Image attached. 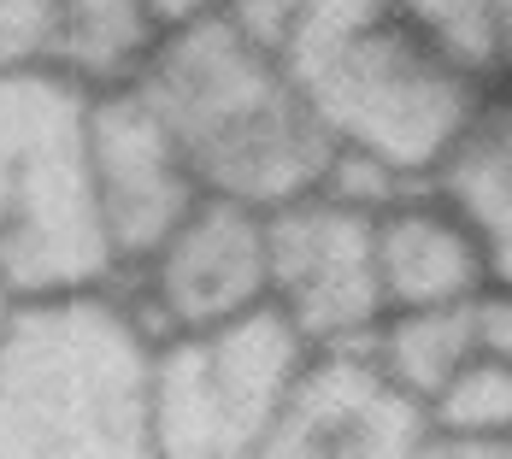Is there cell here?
I'll return each instance as SVG.
<instances>
[{"label": "cell", "instance_id": "4fadbf2b", "mask_svg": "<svg viewBox=\"0 0 512 459\" xmlns=\"http://www.w3.org/2000/svg\"><path fill=\"white\" fill-rule=\"evenodd\" d=\"M371 359L395 389H407L418 407L436 401V389L477 354V324L471 306H436V312H389L377 336L365 342Z\"/></svg>", "mask_w": 512, "mask_h": 459}, {"label": "cell", "instance_id": "7c38bea8", "mask_svg": "<svg viewBox=\"0 0 512 459\" xmlns=\"http://www.w3.org/2000/svg\"><path fill=\"white\" fill-rule=\"evenodd\" d=\"M436 189L489 242L495 283H512V89H501V95L489 89V101L477 106L460 148L436 171Z\"/></svg>", "mask_w": 512, "mask_h": 459}, {"label": "cell", "instance_id": "5bb4252c", "mask_svg": "<svg viewBox=\"0 0 512 459\" xmlns=\"http://www.w3.org/2000/svg\"><path fill=\"white\" fill-rule=\"evenodd\" d=\"M424 418L442 436H512V371L477 348L436 389V401L424 407Z\"/></svg>", "mask_w": 512, "mask_h": 459}, {"label": "cell", "instance_id": "8992f818", "mask_svg": "<svg viewBox=\"0 0 512 459\" xmlns=\"http://www.w3.org/2000/svg\"><path fill=\"white\" fill-rule=\"evenodd\" d=\"M271 312H283L312 354L365 348L389 318L377 271V212L336 189H312L265 212Z\"/></svg>", "mask_w": 512, "mask_h": 459}, {"label": "cell", "instance_id": "ac0fdd59", "mask_svg": "<svg viewBox=\"0 0 512 459\" xmlns=\"http://www.w3.org/2000/svg\"><path fill=\"white\" fill-rule=\"evenodd\" d=\"M424 459H512V436H442V430H430Z\"/></svg>", "mask_w": 512, "mask_h": 459}, {"label": "cell", "instance_id": "2e32d148", "mask_svg": "<svg viewBox=\"0 0 512 459\" xmlns=\"http://www.w3.org/2000/svg\"><path fill=\"white\" fill-rule=\"evenodd\" d=\"M53 0H0V71L42 65Z\"/></svg>", "mask_w": 512, "mask_h": 459}, {"label": "cell", "instance_id": "9c48e42d", "mask_svg": "<svg viewBox=\"0 0 512 459\" xmlns=\"http://www.w3.org/2000/svg\"><path fill=\"white\" fill-rule=\"evenodd\" d=\"M424 442V407L383 377L371 348H324L254 459H424Z\"/></svg>", "mask_w": 512, "mask_h": 459}, {"label": "cell", "instance_id": "3957f363", "mask_svg": "<svg viewBox=\"0 0 512 459\" xmlns=\"http://www.w3.org/2000/svg\"><path fill=\"white\" fill-rule=\"evenodd\" d=\"M148 348L112 289L18 306L0 336V459H154Z\"/></svg>", "mask_w": 512, "mask_h": 459}, {"label": "cell", "instance_id": "52a82bcc", "mask_svg": "<svg viewBox=\"0 0 512 459\" xmlns=\"http://www.w3.org/2000/svg\"><path fill=\"white\" fill-rule=\"evenodd\" d=\"M124 306L148 336H189L236 324L259 306H271V242H265V206L201 195L189 218L130 271Z\"/></svg>", "mask_w": 512, "mask_h": 459}, {"label": "cell", "instance_id": "e0dca14e", "mask_svg": "<svg viewBox=\"0 0 512 459\" xmlns=\"http://www.w3.org/2000/svg\"><path fill=\"white\" fill-rule=\"evenodd\" d=\"M471 324H477V348L512 371V283H489L471 301Z\"/></svg>", "mask_w": 512, "mask_h": 459}, {"label": "cell", "instance_id": "8fae6325", "mask_svg": "<svg viewBox=\"0 0 512 459\" xmlns=\"http://www.w3.org/2000/svg\"><path fill=\"white\" fill-rule=\"evenodd\" d=\"M159 42L165 30L142 0H53L42 65L89 95H106V89H130L148 71Z\"/></svg>", "mask_w": 512, "mask_h": 459}, {"label": "cell", "instance_id": "9a60e30c", "mask_svg": "<svg viewBox=\"0 0 512 459\" xmlns=\"http://www.w3.org/2000/svg\"><path fill=\"white\" fill-rule=\"evenodd\" d=\"M412 18L442 42L448 53H460L465 65H477L483 77L489 71V42H495V0H401Z\"/></svg>", "mask_w": 512, "mask_h": 459}, {"label": "cell", "instance_id": "44dd1931", "mask_svg": "<svg viewBox=\"0 0 512 459\" xmlns=\"http://www.w3.org/2000/svg\"><path fill=\"white\" fill-rule=\"evenodd\" d=\"M12 312H18V301H12V295L0 289V336H6V324H12Z\"/></svg>", "mask_w": 512, "mask_h": 459}, {"label": "cell", "instance_id": "6da1fadb", "mask_svg": "<svg viewBox=\"0 0 512 459\" xmlns=\"http://www.w3.org/2000/svg\"><path fill=\"white\" fill-rule=\"evenodd\" d=\"M230 12L283 53L336 153L407 183H436L489 101V77L442 48L401 0H230Z\"/></svg>", "mask_w": 512, "mask_h": 459}, {"label": "cell", "instance_id": "ffe728a7", "mask_svg": "<svg viewBox=\"0 0 512 459\" xmlns=\"http://www.w3.org/2000/svg\"><path fill=\"white\" fill-rule=\"evenodd\" d=\"M489 71L512 89V0H495V42H489Z\"/></svg>", "mask_w": 512, "mask_h": 459}, {"label": "cell", "instance_id": "277c9868", "mask_svg": "<svg viewBox=\"0 0 512 459\" xmlns=\"http://www.w3.org/2000/svg\"><path fill=\"white\" fill-rule=\"evenodd\" d=\"M89 101L48 65L0 71V289L18 306L118 283L89 165Z\"/></svg>", "mask_w": 512, "mask_h": 459}, {"label": "cell", "instance_id": "30bf717a", "mask_svg": "<svg viewBox=\"0 0 512 459\" xmlns=\"http://www.w3.org/2000/svg\"><path fill=\"white\" fill-rule=\"evenodd\" d=\"M377 271L389 312L471 306L495 283L489 242L436 183H418L377 212Z\"/></svg>", "mask_w": 512, "mask_h": 459}, {"label": "cell", "instance_id": "ba28073f", "mask_svg": "<svg viewBox=\"0 0 512 459\" xmlns=\"http://www.w3.org/2000/svg\"><path fill=\"white\" fill-rule=\"evenodd\" d=\"M89 165L118 277H130L206 195L136 83L89 101Z\"/></svg>", "mask_w": 512, "mask_h": 459}, {"label": "cell", "instance_id": "5b68a950", "mask_svg": "<svg viewBox=\"0 0 512 459\" xmlns=\"http://www.w3.org/2000/svg\"><path fill=\"white\" fill-rule=\"evenodd\" d=\"M312 348L259 306L236 324L154 336L148 348V442L154 459H254L283 418Z\"/></svg>", "mask_w": 512, "mask_h": 459}, {"label": "cell", "instance_id": "7a4b0ae2", "mask_svg": "<svg viewBox=\"0 0 512 459\" xmlns=\"http://www.w3.org/2000/svg\"><path fill=\"white\" fill-rule=\"evenodd\" d=\"M136 89L183 148L206 195L271 212L330 177L336 142L312 118L283 53L265 48L230 6L171 30Z\"/></svg>", "mask_w": 512, "mask_h": 459}, {"label": "cell", "instance_id": "d6986e66", "mask_svg": "<svg viewBox=\"0 0 512 459\" xmlns=\"http://www.w3.org/2000/svg\"><path fill=\"white\" fill-rule=\"evenodd\" d=\"M148 12L159 18V30L171 36V30H183V24H201V18H212V12H224L230 0H142Z\"/></svg>", "mask_w": 512, "mask_h": 459}]
</instances>
